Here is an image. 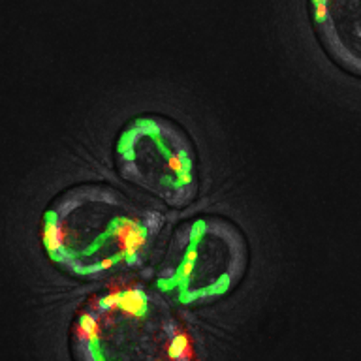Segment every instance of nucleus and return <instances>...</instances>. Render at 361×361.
I'll list each match as a JSON object with an SVG mask.
<instances>
[{"label":"nucleus","instance_id":"obj_2","mask_svg":"<svg viewBox=\"0 0 361 361\" xmlns=\"http://www.w3.org/2000/svg\"><path fill=\"white\" fill-rule=\"evenodd\" d=\"M73 361H196V348L171 305L140 284L87 299L70 329Z\"/></svg>","mask_w":361,"mask_h":361},{"label":"nucleus","instance_id":"obj_4","mask_svg":"<svg viewBox=\"0 0 361 361\" xmlns=\"http://www.w3.org/2000/svg\"><path fill=\"white\" fill-rule=\"evenodd\" d=\"M113 158L124 180L169 207L190 205L200 192L196 145L173 118L157 113L130 118L118 132Z\"/></svg>","mask_w":361,"mask_h":361},{"label":"nucleus","instance_id":"obj_5","mask_svg":"<svg viewBox=\"0 0 361 361\" xmlns=\"http://www.w3.org/2000/svg\"><path fill=\"white\" fill-rule=\"evenodd\" d=\"M322 49L338 68L361 78V0H309Z\"/></svg>","mask_w":361,"mask_h":361},{"label":"nucleus","instance_id":"obj_3","mask_svg":"<svg viewBox=\"0 0 361 361\" xmlns=\"http://www.w3.org/2000/svg\"><path fill=\"white\" fill-rule=\"evenodd\" d=\"M248 264L250 247L241 228L226 216L202 214L177 226L154 284L183 307H205L228 298Z\"/></svg>","mask_w":361,"mask_h":361},{"label":"nucleus","instance_id":"obj_1","mask_svg":"<svg viewBox=\"0 0 361 361\" xmlns=\"http://www.w3.org/2000/svg\"><path fill=\"white\" fill-rule=\"evenodd\" d=\"M166 216L107 183L70 186L42 219L47 258L66 275L102 281L140 267L160 235Z\"/></svg>","mask_w":361,"mask_h":361}]
</instances>
